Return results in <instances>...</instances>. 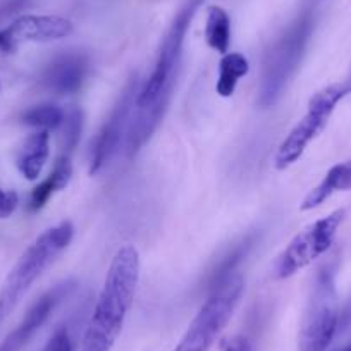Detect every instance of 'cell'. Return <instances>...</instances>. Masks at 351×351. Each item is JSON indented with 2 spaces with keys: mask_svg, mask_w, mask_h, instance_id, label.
<instances>
[{
  "mask_svg": "<svg viewBox=\"0 0 351 351\" xmlns=\"http://www.w3.org/2000/svg\"><path fill=\"white\" fill-rule=\"evenodd\" d=\"M64 116H66V110L60 109L59 106L42 104V106H35L26 110L21 119L23 123L32 128H36V130L52 131L59 130L64 121Z\"/></svg>",
  "mask_w": 351,
  "mask_h": 351,
  "instance_id": "d6986e66",
  "label": "cell"
},
{
  "mask_svg": "<svg viewBox=\"0 0 351 351\" xmlns=\"http://www.w3.org/2000/svg\"><path fill=\"white\" fill-rule=\"evenodd\" d=\"M9 38L16 47L23 42L49 43L73 35L74 25L62 16L26 14L12 21L5 28Z\"/></svg>",
  "mask_w": 351,
  "mask_h": 351,
  "instance_id": "7c38bea8",
  "label": "cell"
},
{
  "mask_svg": "<svg viewBox=\"0 0 351 351\" xmlns=\"http://www.w3.org/2000/svg\"><path fill=\"white\" fill-rule=\"evenodd\" d=\"M50 155V131L38 130L29 134L23 141L21 148L16 157V165L23 178L28 181H36L45 167Z\"/></svg>",
  "mask_w": 351,
  "mask_h": 351,
  "instance_id": "4fadbf2b",
  "label": "cell"
},
{
  "mask_svg": "<svg viewBox=\"0 0 351 351\" xmlns=\"http://www.w3.org/2000/svg\"><path fill=\"white\" fill-rule=\"evenodd\" d=\"M69 291V282H62V285H57L56 288L49 289L45 295L40 296L33 303L32 308L25 313V317L18 324V327L12 329L4 337V341L0 343V351H21L35 337V334L42 329L43 324L49 320V317L52 315L56 306L60 303V300Z\"/></svg>",
  "mask_w": 351,
  "mask_h": 351,
  "instance_id": "30bf717a",
  "label": "cell"
},
{
  "mask_svg": "<svg viewBox=\"0 0 351 351\" xmlns=\"http://www.w3.org/2000/svg\"><path fill=\"white\" fill-rule=\"evenodd\" d=\"M71 176H73V164H71V155H60L56 162L53 171L47 176L35 190L29 195V210L36 212L47 205V202L57 193L64 190L69 184Z\"/></svg>",
  "mask_w": 351,
  "mask_h": 351,
  "instance_id": "9a60e30c",
  "label": "cell"
},
{
  "mask_svg": "<svg viewBox=\"0 0 351 351\" xmlns=\"http://www.w3.org/2000/svg\"><path fill=\"white\" fill-rule=\"evenodd\" d=\"M344 215H346V210L337 208L300 231L274 262V267H272L274 279L282 281V279L293 278L296 272L308 267L310 263L326 255L330 246L334 245V239L343 224Z\"/></svg>",
  "mask_w": 351,
  "mask_h": 351,
  "instance_id": "ba28073f",
  "label": "cell"
},
{
  "mask_svg": "<svg viewBox=\"0 0 351 351\" xmlns=\"http://www.w3.org/2000/svg\"><path fill=\"white\" fill-rule=\"evenodd\" d=\"M74 236V226L62 221L53 228L43 231L28 248L25 250L14 267L5 278L0 289V324L4 322L23 296L28 293L33 282L53 263V260L71 245Z\"/></svg>",
  "mask_w": 351,
  "mask_h": 351,
  "instance_id": "3957f363",
  "label": "cell"
},
{
  "mask_svg": "<svg viewBox=\"0 0 351 351\" xmlns=\"http://www.w3.org/2000/svg\"><path fill=\"white\" fill-rule=\"evenodd\" d=\"M348 95H351V69L348 71L343 80L330 83L329 86L313 93L312 99L308 100L306 114L286 134L276 152L274 165L278 171H286L303 157L308 145L326 130L336 107Z\"/></svg>",
  "mask_w": 351,
  "mask_h": 351,
  "instance_id": "8992f818",
  "label": "cell"
},
{
  "mask_svg": "<svg viewBox=\"0 0 351 351\" xmlns=\"http://www.w3.org/2000/svg\"><path fill=\"white\" fill-rule=\"evenodd\" d=\"M205 40L212 50L219 53H228L231 45V18L226 9L219 5H210L207 9V23H205Z\"/></svg>",
  "mask_w": 351,
  "mask_h": 351,
  "instance_id": "ac0fdd59",
  "label": "cell"
},
{
  "mask_svg": "<svg viewBox=\"0 0 351 351\" xmlns=\"http://www.w3.org/2000/svg\"><path fill=\"white\" fill-rule=\"evenodd\" d=\"M224 351H253V344L250 343L248 337L234 336L226 344Z\"/></svg>",
  "mask_w": 351,
  "mask_h": 351,
  "instance_id": "603a6c76",
  "label": "cell"
},
{
  "mask_svg": "<svg viewBox=\"0 0 351 351\" xmlns=\"http://www.w3.org/2000/svg\"><path fill=\"white\" fill-rule=\"evenodd\" d=\"M336 265L324 263L313 278L298 334L300 351H327L339 327Z\"/></svg>",
  "mask_w": 351,
  "mask_h": 351,
  "instance_id": "5b68a950",
  "label": "cell"
},
{
  "mask_svg": "<svg viewBox=\"0 0 351 351\" xmlns=\"http://www.w3.org/2000/svg\"><path fill=\"white\" fill-rule=\"evenodd\" d=\"M138 92H140V81L134 74V76L130 77L124 90L121 92L119 99H117L116 106L112 107L106 123L102 124V128H100L97 136L92 140V145H90L88 172L92 176L99 174L112 160L114 155L119 152L124 134H128V130H130Z\"/></svg>",
  "mask_w": 351,
  "mask_h": 351,
  "instance_id": "9c48e42d",
  "label": "cell"
},
{
  "mask_svg": "<svg viewBox=\"0 0 351 351\" xmlns=\"http://www.w3.org/2000/svg\"><path fill=\"white\" fill-rule=\"evenodd\" d=\"M204 2L205 0H184L162 38L154 71L143 86H140L134 104L130 130L126 134L128 157H134L145 147L167 112L174 95V86L178 83L186 33Z\"/></svg>",
  "mask_w": 351,
  "mask_h": 351,
  "instance_id": "6da1fadb",
  "label": "cell"
},
{
  "mask_svg": "<svg viewBox=\"0 0 351 351\" xmlns=\"http://www.w3.org/2000/svg\"><path fill=\"white\" fill-rule=\"evenodd\" d=\"M60 155H71L77 147L83 131V112L77 107L66 110L62 124H60Z\"/></svg>",
  "mask_w": 351,
  "mask_h": 351,
  "instance_id": "ffe728a7",
  "label": "cell"
},
{
  "mask_svg": "<svg viewBox=\"0 0 351 351\" xmlns=\"http://www.w3.org/2000/svg\"><path fill=\"white\" fill-rule=\"evenodd\" d=\"M337 191H351V158L341 164L332 165L324 176V180L310 191L302 202V210H313L320 207L327 198L332 197Z\"/></svg>",
  "mask_w": 351,
  "mask_h": 351,
  "instance_id": "5bb4252c",
  "label": "cell"
},
{
  "mask_svg": "<svg viewBox=\"0 0 351 351\" xmlns=\"http://www.w3.org/2000/svg\"><path fill=\"white\" fill-rule=\"evenodd\" d=\"M19 204V197L16 191L0 188V219L11 217Z\"/></svg>",
  "mask_w": 351,
  "mask_h": 351,
  "instance_id": "7402d4cb",
  "label": "cell"
},
{
  "mask_svg": "<svg viewBox=\"0 0 351 351\" xmlns=\"http://www.w3.org/2000/svg\"><path fill=\"white\" fill-rule=\"evenodd\" d=\"M42 351H74V343L67 327H59L47 341Z\"/></svg>",
  "mask_w": 351,
  "mask_h": 351,
  "instance_id": "44dd1931",
  "label": "cell"
},
{
  "mask_svg": "<svg viewBox=\"0 0 351 351\" xmlns=\"http://www.w3.org/2000/svg\"><path fill=\"white\" fill-rule=\"evenodd\" d=\"M313 25L315 21H313L312 12H302L267 52L263 60L262 81L258 86V99H256L262 109L276 106L288 88L289 81L293 80L305 57Z\"/></svg>",
  "mask_w": 351,
  "mask_h": 351,
  "instance_id": "277c9868",
  "label": "cell"
},
{
  "mask_svg": "<svg viewBox=\"0 0 351 351\" xmlns=\"http://www.w3.org/2000/svg\"><path fill=\"white\" fill-rule=\"evenodd\" d=\"M14 49H16V45L12 43V40L9 38L8 32H5V29H2V32H0V53L12 52Z\"/></svg>",
  "mask_w": 351,
  "mask_h": 351,
  "instance_id": "cb8c5ba5",
  "label": "cell"
},
{
  "mask_svg": "<svg viewBox=\"0 0 351 351\" xmlns=\"http://www.w3.org/2000/svg\"><path fill=\"white\" fill-rule=\"evenodd\" d=\"M336 351H351V343H348V344H344V346L337 348Z\"/></svg>",
  "mask_w": 351,
  "mask_h": 351,
  "instance_id": "d4e9b609",
  "label": "cell"
},
{
  "mask_svg": "<svg viewBox=\"0 0 351 351\" xmlns=\"http://www.w3.org/2000/svg\"><path fill=\"white\" fill-rule=\"evenodd\" d=\"M90 73V60L81 52H66L56 57L43 71L42 83L56 95H74L83 88Z\"/></svg>",
  "mask_w": 351,
  "mask_h": 351,
  "instance_id": "8fae6325",
  "label": "cell"
},
{
  "mask_svg": "<svg viewBox=\"0 0 351 351\" xmlns=\"http://www.w3.org/2000/svg\"><path fill=\"white\" fill-rule=\"evenodd\" d=\"M250 71V62L243 53L228 52L219 64V77L215 84V92L222 99H229L236 92L239 80L245 77Z\"/></svg>",
  "mask_w": 351,
  "mask_h": 351,
  "instance_id": "e0dca14e",
  "label": "cell"
},
{
  "mask_svg": "<svg viewBox=\"0 0 351 351\" xmlns=\"http://www.w3.org/2000/svg\"><path fill=\"white\" fill-rule=\"evenodd\" d=\"M256 241V234H248L241 239L239 243H236L217 263H215V267L212 269L210 274L207 278V288L215 289L219 285H222L224 281H228L231 276H234L236 267H238L239 263L243 262L246 255L250 253V250L253 248Z\"/></svg>",
  "mask_w": 351,
  "mask_h": 351,
  "instance_id": "2e32d148",
  "label": "cell"
},
{
  "mask_svg": "<svg viewBox=\"0 0 351 351\" xmlns=\"http://www.w3.org/2000/svg\"><path fill=\"white\" fill-rule=\"evenodd\" d=\"M245 291V281L239 274L212 289L184 336L172 351H210L217 337L234 315Z\"/></svg>",
  "mask_w": 351,
  "mask_h": 351,
  "instance_id": "52a82bcc",
  "label": "cell"
},
{
  "mask_svg": "<svg viewBox=\"0 0 351 351\" xmlns=\"http://www.w3.org/2000/svg\"><path fill=\"white\" fill-rule=\"evenodd\" d=\"M140 269L138 250L133 245L121 246L110 260L95 308L84 329L81 351H112L133 306Z\"/></svg>",
  "mask_w": 351,
  "mask_h": 351,
  "instance_id": "7a4b0ae2",
  "label": "cell"
}]
</instances>
